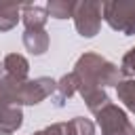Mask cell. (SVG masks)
I'll return each instance as SVG.
<instances>
[{
    "instance_id": "cell-1",
    "label": "cell",
    "mask_w": 135,
    "mask_h": 135,
    "mask_svg": "<svg viewBox=\"0 0 135 135\" xmlns=\"http://www.w3.org/2000/svg\"><path fill=\"white\" fill-rule=\"evenodd\" d=\"M72 74L76 76V93H80V97L97 89L116 86L122 80L120 68L97 53L80 55Z\"/></svg>"
},
{
    "instance_id": "cell-2",
    "label": "cell",
    "mask_w": 135,
    "mask_h": 135,
    "mask_svg": "<svg viewBox=\"0 0 135 135\" xmlns=\"http://www.w3.org/2000/svg\"><path fill=\"white\" fill-rule=\"evenodd\" d=\"M101 19L124 36L135 34V2L133 0H112L101 4Z\"/></svg>"
},
{
    "instance_id": "cell-3",
    "label": "cell",
    "mask_w": 135,
    "mask_h": 135,
    "mask_svg": "<svg viewBox=\"0 0 135 135\" xmlns=\"http://www.w3.org/2000/svg\"><path fill=\"white\" fill-rule=\"evenodd\" d=\"M95 118H97V127L101 129V135H135V124L129 120L124 110L112 101L103 105L95 114Z\"/></svg>"
},
{
    "instance_id": "cell-4",
    "label": "cell",
    "mask_w": 135,
    "mask_h": 135,
    "mask_svg": "<svg viewBox=\"0 0 135 135\" xmlns=\"http://www.w3.org/2000/svg\"><path fill=\"white\" fill-rule=\"evenodd\" d=\"M101 4L95 0H82L74 6V25L82 38H93L101 27Z\"/></svg>"
},
{
    "instance_id": "cell-5",
    "label": "cell",
    "mask_w": 135,
    "mask_h": 135,
    "mask_svg": "<svg viewBox=\"0 0 135 135\" xmlns=\"http://www.w3.org/2000/svg\"><path fill=\"white\" fill-rule=\"evenodd\" d=\"M55 84L57 82L46 76L17 82V105H36L44 101L49 95L55 93Z\"/></svg>"
},
{
    "instance_id": "cell-6",
    "label": "cell",
    "mask_w": 135,
    "mask_h": 135,
    "mask_svg": "<svg viewBox=\"0 0 135 135\" xmlns=\"http://www.w3.org/2000/svg\"><path fill=\"white\" fill-rule=\"evenodd\" d=\"M2 68H4L6 76L13 78V80H17V82L27 80L30 63H27V59H25L23 55H19V53H8V55L4 57V61H2Z\"/></svg>"
},
{
    "instance_id": "cell-7",
    "label": "cell",
    "mask_w": 135,
    "mask_h": 135,
    "mask_svg": "<svg viewBox=\"0 0 135 135\" xmlns=\"http://www.w3.org/2000/svg\"><path fill=\"white\" fill-rule=\"evenodd\" d=\"M49 15L44 6L38 4H23L21 6V21L25 25V30H44Z\"/></svg>"
},
{
    "instance_id": "cell-8",
    "label": "cell",
    "mask_w": 135,
    "mask_h": 135,
    "mask_svg": "<svg viewBox=\"0 0 135 135\" xmlns=\"http://www.w3.org/2000/svg\"><path fill=\"white\" fill-rule=\"evenodd\" d=\"M23 124V112L19 105L4 108L0 112V135H11Z\"/></svg>"
},
{
    "instance_id": "cell-9",
    "label": "cell",
    "mask_w": 135,
    "mask_h": 135,
    "mask_svg": "<svg viewBox=\"0 0 135 135\" xmlns=\"http://www.w3.org/2000/svg\"><path fill=\"white\" fill-rule=\"evenodd\" d=\"M23 46L32 55H44L49 51V34L44 30H25Z\"/></svg>"
},
{
    "instance_id": "cell-10",
    "label": "cell",
    "mask_w": 135,
    "mask_h": 135,
    "mask_svg": "<svg viewBox=\"0 0 135 135\" xmlns=\"http://www.w3.org/2000/svg\"><path fill=\"white\" fill-rule=\"evenodd\" d=\"M21 6L15 2H0V32H8L21 19Z\"/></svg>"
},
{
    "instance_id": "cell-11",
    "label": "cell",
    "mask_w": 135,
    "mask_h": 135,
    "mask_svg": "<svg viewBox=\"0 0 135 135\" xmlns=\"http://www.w3.org/2000/svg\"><path fill=\"white\" fill-rule=\"evenodd\" d=\"M74 93H76V76L70 72V74L61 76V80H57V84H55V105L61 108L68 99H72Z\"/></svg>"
},
{
    "instance_id": "cell-12",
    "label": "cell",
    "mask_w": 135,
    "mask_h": 135,
    "mask_svg": "<svg viewBox=\"0 0 135 135\" xmlns=\"http://www.w3.org/2000/svg\"><path fill=\"white\" fill-rule=\"evenodd\" d=\"M11 105H17V80L2 76L0 78V112Z\"/></svg>"
},
{
    "instance_id": "cell-13",
    "label": "cell",
    "mask_w": 135,
    "mask_h": 135,
    "mask_svg": "<svg viewBox=\"0 0 135 135\" xmlns=\"http://www.w3.org/2000/svg\"><path fill=\"white\" fill-rule=\"evenodd\" d=\"M116 93H118V99L124 103V108L135 114V78L120 80L116 84Z\"/></svg>"
},
{
    "instance_id": "cell-14",
    "label": "cell",
    "mask_w": 135,
    "mask_h": 135,
    "mask_svg": "<svg viewBox=\"0 0 135 135\" xmlns=\"http://www.w3.org/2000/svg\"><path fill=\"white\" fill-rule=\"evenodd\" d=\"M74 6L76 2L74 0H51L46 2V15L49 17H55V19H68L74 15Z\"/></svg>"
},
{
    "instance_id": "cell-15",
    "label": "cell",
    "mask_w": 135,
    "mask_h": 135,
    "mask_svg": "<svg viewBox=\"0 0 135 135\" xmlns=\"http://www.w3.org/2000/svg\"><path fill=\"white\" fill-rule=\"evenodd\" d=\"M72 127H74V135H95V124L89 120V118H82V116H76L70 120Z\"/></svg>"
},
{
    "instance_id": "cell-16",
    "label": "cell",
    "mask_w": 135,
    "mask_h": 135,
    "mask_svg": "<svg viewBox=\"0 0 135 135\" xmlns=\"http://www.w3.org/2000/svg\"><path fill=\"white\" fill-rule=\"evenodd\" d=\"M34 135H74V127H72V122H55Z\"/></svg>"
},
{
    "instance_id": "cell-17",
    "label": "cell",
    "mask_w": 135,
    "mask_h": 135,
    "mask_svg": "<svg viewBox=\"0 0 135 135\" xmlns=\"http://www.w3.org/2000/svg\"><path fill=\"white\" fill-rule=\"evenodd\" d=\"M120 72H122V76H131V74H135V46L129 49V51L124 53L122 63H120Z\"/></svg>"
},
{
    "instance_id": "cell-18",
    "label": "cell",
    "mask_w": 135,
    "mask_h": 135,
    "mask_svg": "<svg viewBox=\"0 0 135 135\" xmlns=\"http://www.w3.org/2000/svg\"><path fill=\"white\" fill-rule=\"evenodd\" d=\"M2 72H4V68H2V61H0V78H2Z\"/></svg>"
}]
</instances>
